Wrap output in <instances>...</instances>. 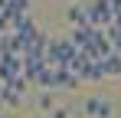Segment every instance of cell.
I'll list each match as a JSON object with an SVG mask.
<instances>
[{
	"mask_svg": "<svg viewBox=\"0 0 121 118\" xmlns=\"http://www.w3.org/2000/svg\"><path fill=\"white\" fill-rule=\"evenodd\" d=\"M23 79V56H0V82H17Z\"/></svg>",
	"mask_w": 121,
	"mask_h": 118,
	"instance_id": "5b68a950",
	"label": "cell"
},
{
	"mask_svg": "<svg viewBox=\"0 0 121 118\" xmlns=\"http://www.w3.org/2000/svg\"><path fill=\"white\" fill-rule=\"evenodd\" d=\"M0 118H3V102H0Z\"/></svg>",
	"mask_w": 121,
	"mask_h": 118,
	"instance_id": "4fadbf2b",
	"label": "cell"
},
{
	"mask_svg": "<svg viewBox=\"0 0 121 118\" xmlns=\"http://www.w3.org/2000/svg\"><path fill=\"white\" fill-rule=\"evenodd\" d=\"M75 53H79V49H75L69 39L56 36V39H49V46H46V62H49V66H65Z\"/></svg>",
	"mask_w": 121,
	"mask_h": 118,
	"instance_id": "6da1fadb",
	"label": "cell"
},
{
	"mask_svg": "<svg viewBox=\"0 0 121 118\" xmlns=\"http://www.w3.org/2000/svg\"><path fill=\"white\" fill-rule=\"evenodd\" d=\"M0 10H20V13H30V0H0Z\"/></svg>",
	"mask_w": 121,
	"mask_h": 118,
	"instance_id": "9c48e42d",
	"label": "cell"
},
{
	"mask_svg": "<svg viewBox=\"0 0 121 118\" xmlns=\"http://www.w3.org/2000/svg\"><path fill=\"white\" fill-rule=\"evenodd\" d=\"M3 118H7V115H3Z\"/></svg>",
	"mask_w": 121,
	"mask_h": 118,
	"instance_id": "5bb4252c",
	"label": "cell"
},
{
	"mask_svg": "<svg viewBox=\"0 0 121 118\" xmlns=\"http://www.w3.org/2000/svg\"><path fill=\"white\" fill-rule=\"evenodd\" d=\"M85 13H88V26H111L115 23V13H111V0H92L88 7H85Z\"/></svg>",
	"mask_w": 121,
	"mask_h": 118,
	"instance_id": "7a4b0ae2",
	"label": "cell"
},
{
	"mask_svg": "<svg viewBox=\"0 0 121 118\" xmlns=\"http://www.w3.org/2000/svg\"><path fill=\"white\" fill-rule=\"evenodd\" d=\"M0 33H13V26H10V13H7V10H0Z\"/></svg>",
	"mask_w": 121,
	"mask_h": 118,
	"instance_id": "8fae6325",
	"label": "cell"
},
{
	"mask_svg": "<svg viewBox=\"0 0 121 118\" xmlns=\"http://www.w3.org/2000/svg\"><path fill=\"white\" fill-rule=\"evenodd\" d=\"M26 89H30V82H26V79L7 82V85L0 89V102H3V108H20V105H23V95H26Z\"/></svg>",
	"mask_w": 121,
	"mask_h": 118,
	"instance_id": "3957f363",
	"label": "cell"
},
{
	"mask_svg": "<svg viewBox=\"0 0 121 118\" xmlns=\"http://www.w3.org/2000/svg\"><path fill=\"white\" fill-rule=\"evenodd\" d=\"M82 112H85L88 118H111L115 115V102L105 98V95H92V98L82 102Z\"/></svg>",
	"mask_w": 121,
	"mask_h": 118,
	"instance_id": "277c9868",
	"label": "cell"
},
{
	"mask_svg": "<svg viewBox=\"0 0 121 118\" xmlns=\"http://www.w3.org/2000/svg\"><path fill=\"white\" fill-rule=\"evenodd\" d=\"M49 118H69V108H52Z\"/></svg>",
	"mask_w": 121,
	"mask_h": 118,
	"instance_id": "7c38bea8",
	"label": "cell"
},
{
	"mask_svg": "<svg viewBox=\"0 0 121 118\" xmlns=\"http://www.w3.org/2000/svg\"><path fill=\"white\" fill-rule=\"evenodd\" d=\"M79 82H82V79L75 76V72H69L65 66H62V69H59V89H75Z\"/></svg>",
	"mask_w": 121,
	"mask_h": 118,
	"instance_id": "ba28073f",
	"label": "cell"
},
{
	"mask_svg": "<svg viewBox=\"0 0 121 118\" xmlns=\"http://www.w3.org/2000/svg\"><path fill=\"white\" fill-rule=\"evenodd\" d=\"M101 72H105V79H118L121 76V56L118 53H111V56L101 59Z\"/></svg>",
	"mask_w": 121,
	"mask_h": 118,
	"instance_id": "52a82bcc",
	"label": "cell"
},
{
	"mask_svg": "<svg viewBox=\"0 0 121 118\" xmlns=\"http://www.w3.org/2000/svg\"><path fill=\"white\" fill-rule=\"evenodd\" d=\"M65 23H69L72 30H82V26H88V13H85V7H82V3H72V7L65 10Z\"/></svg>",
	"mask_w": 121,
	"mask_h": 118,
	"instance_id": "8992f818",
	"label": "cell"
},
{
	"mask_svg": "<svg viewBox=\"0 0 121 118\" xmlns=\"http://www.w3.org/2000/svg\"><path fill=\"white\" fill-rule=\"evenodd\" d=\"M36 105H39L43 112H52V108H56V98H52V92H39V98H36Z\"/></svg>",
	"mask_w": 121,
	"mask_h": 118,
	"instance_id": "30bf717a",
	"label": "cell"
}]
</instances>
